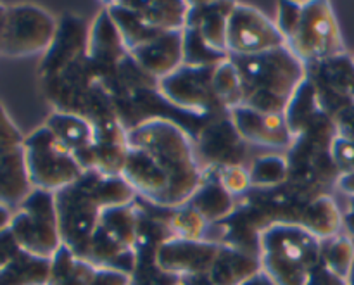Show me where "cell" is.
Returning a JSON list of instances; mask_svg holds the SVG:
<instances>
[{
    "label": "cell",
    "mask_w": 354,
    "mask_h": 285,
    "mask_svg": "<svg viewBox=\"0 0 354 285\" xmlns=\"http://www.w3.org/2000/svg\"><path fill=\"white\" fill-rule=\"evenodd\" d=\"M124 182L162 208L183 206L204 180L190 135L171 118L151 116L128 130Z\"/></svg>",
    "instance_id": "obj_1"
},
{
    "label": "cell",
    "mask_w": 354,
    "mask_h": 285,
    "mask_svg": "<svg viewBox=\"0 0 354 285\" xmlns=\"http://www.w3.org/2000/svg\"><path fill=\"white\" fill-rule=\"evenodd\" d=\"M54 199L62 246L83 259L102 211L135 203L137 194L123 176L85 172L75 183L55 192Z\"/></svg>",
    "instance_id": "obj_2"
},
{
    "label": "cell",
    "mask_w": 354,
    "mask_h": 285,
    "mask_svg": "<svg viewBox=\"0 0 354 285\" xmlns=\"http://www.w3.org/2000/svg\"><path fill=\"white\" fill-rule=\"evenodd\" d=\"M242 80V106L265 114H286L289 100L308 78V68L289 47L256 55H230Z\"/></svg>",
    "instance_id": "obj_3"
},
{
    "label": "cell",
    "mask_w": 354,
    "mask_h": 285,
    "mask_svg": "<svg viewBox=\"0 0 354 285\" xmlns=\"http://www.w3.org/2000/svg\"><path fill=\"white\" fill-rule=\"evenodd\" d=\"M259 261L277 285H306L322 265V241L297 223H273L259 234Z\"/></svg>",
    "instance_id": "obj_4"
},
{
    "label": "cell",
    "mask_w": 354,
    "mask_h": 285,
    "mask_svg": "<svg viewBox=\"0 0 354 285\" xmlns=\"http://www.w3.org/2000/svg\"><path fill=\"white\" fill-rule=\"evenodd\" d=\"M9 228L24 252L41 259L54 258L62 248L54 194L31 190L14 210Z\"/></svg>",
    "instance_id": "obj_5"
},
{
    "label": "cell",
    "mask_w": 354,
    "mask_h": 285,
    "mask_svg": "<svg viewBox=\"0 0 354 285\" xmlns=\"http://www.w3.org/2000/svg\"><path fill=\"white\" fill-rule=\"evenodd\" d=\"M24 159L33 189L59 192L83 175L75 156L54 137L45 125L24 137Z\"/></svg>",
    "instance_id": "obj_6"
},
{
    "label": "cell",
    "mask_w": 354,
    "mask_h": 285,
    "mask_svg": "<svg viewBox=\"0 0 354 285\" xmlns=\"http://www.w3.org/2000/svg\"><path fill=\"white\" fill-rule=\"evenodd\" d=\"M59 19L38 6L0 3V55L30 57L47 52L57 31Z\"/></svg>",
    "instance_id": "obj_7"
},
{
    "label": "cell",
    "mask_w": 354,
    "mask_h": 285,
    "mask_svg": "<svg viewBox=\"0 0 354 285\" xmlns=\"http://www.w3.org/2000/svg\"><path fill=\"white\" fill-rule=\"evenodd\" d=\"M287 47L304 62L317 64L344 55V40L334 9L328 2H303L299 21Z\"/></svg>",
    "instance_id": "obj_8"
},
{
    "label": "cell",
    "mask_w": 354,
    "mask_h": 285,
    "mask_svg": "<svg viewBox=\"0 0 354 285\" xmlns=\"http://www.w3.org/2000/svg\"><path fill=\"white\" fill-rule=\"evenodd\" d=\"M214 68L216 66H207V68L182 66L173 75L159 80L158 93L162 100L175 106L176 109H182L197 118L216 116L218 113L228 114L211 86Z\"/></svg>",
    "instance_id": "obj_9"
},
{
    "label": "cell",
    "mask_w": 354,
    "mask_h": 285,
    "mask_svg": "<svg viewBox=\"0 0 354 285\" xmlns=\"http://www.w3.org/2000/svg\"><path fill=\"white\" fill-rule=\"evenodd\" d=\"M286 45L275 21L256 7L235 3L228 17V54L256 55Z\"/></svg>",
    "instance_id": "obj_10"
},
{
    "label": "cell",
    "mask_w": 354,
    "mask_h": 285,
    "mask_svg": "<svg viewBox=\"0 0 354 285\" xmlns=\"http://www.w3.org/2000/svg\"><path fill=\"white\" fill-rule=\"evenodd\" d=\"M308 78L317 90L318 102L325 114L334 120L354 106V62L348 55L306 64Z\"/></svg>",
    "instance_id": "obj_11"
},
{
    "label": "cell",
    "mask_w": 354,
    "mask_h": 285,
    "mask_svg": "<svg viewBox=\"0 0 354 285\" xmlns=\"http://www.w3.org/2000/svg\"><path fill=\"white\" fill-rule=\"evenodd\" d=\"M128 55L130 52L124 47L116 24L111 19L106 7H102L90 26L88 57L93 75L104 92H107V89L118 78L121 64L127 61Z\"/></svg>",
    "instance_id": "obj_12"
},
{
    "label": "cell",
    "mask_w": 354,
    "mask_h": 285,
    "mask_svg": "<svg viewBox=\"0 0 354 285\" xmlns=\"http://www.w3.org/2000/svg\"><path fill=\"white\" fill-rule=\"evenodd\" d=\"M88 35L90 30L83 17L73 12L62 14L54 40L38 64V82L54 78L69 64L88 54Z\"/></svg>",
    "instance_id": "obj_13"
},
{
    "label": "cell",
    "mask_w": 354,
    "mask_h": 285,
    "mask_svg": "<svg viewBox=\"0 0 354 285\" xmlns=\"http://www.w3.org/2000/svg\"><path fill=\"white\" fill-rule=\"evenodd\" d=\"M220 246L209 241H180L169 239L156 252V266L166 275L185 277L207 275Z\"/></svg>",
    "instance_id": "obj_14"
},
{
    "label": "cell",
    "mask_w": 354,
    "mask_h": 285,
    "mask_svg": "<svg viewBox=\"0 0 354 285\" xmlns=\"http://www.w3.org/2000/svg\"><path fill=\"white\" fill-rule=\"evenodd\" d=\"M235 130L249 144L263 147L290 149L294 137L283 114H265L248 106H239L228 111Z\"/></svg>",
    "instance_id": "obj_15"
},
{
    "label": "cell",
    "mask_w": 354,
    "mask_h": 285,
    "mask_svg": "<svg viewBox=\"0 0 354 285\" xmlns=\"http://www.w3.org/2000/svg\"><path fill=\"white\" fill-rule=\"evenodd\" d=\"M245 144L248 142L239 135L230 116L227 114L221 120L211 121L209 125L201 128L196 144L197 158H203L209 165V168L223 165H242Z\"/></svg>",
    "instance_id": "obj_16"
},
{
    "label": "cell",
    "mask_w": 354,
    "mask_h": 285,
    "mask_svg": "<svg viewBox=\"0 0 354 285\" xmlns=\"http://www.w3.org/2000/svg\"><path fill=\"white\" fill-rule=\"evenodd\" d=\"M93 172L121 176L128 158V128L120 118L93 125Z\"/></svg>",
    "instance_id": "obj_17"
},
{
    "label": "cell",
    "mask_w": 354,
    "mask_h": 285,
    "mask_svg": "<svg viewBox=\"0 0 354 285\" xmlns=\"http://www.w3.org/2000/svg\"><path fill=\"white\" fill-rule=\"evenodd\" d=\"M130 55L149 76L159 82L183 66V30L159 35L149 44L130 50Z\"/></svg>",
    "instance_id": "obj_18"
},
{
    "label": "cell",
    "mask_w": 354,
    "mask_h": 285,
    "mask_svg": "<svg viewBox=\"0 0 354 285\" xmlns=\"http://www.w3.org/2000/svg\"><path fill=\"white\" fill-rule=\"evenodd\" d=\"M44 125L75 156L83 172H93V125L90 121L76 114L52 111Z\"/></svg>",
    "instance_id": "obj_19"
},
{
    "label": "cell",
    "mask_w": 354,
    "mask_h": 285,
    "mask_svg": "<svg viewBox=\"0 0 354 285\" xmlns=\"http://www.w3.org/2000/svg\"><path fill=\"white\" fill-rule=\"evenodd\" d=\"M235 2H197L190 3L187 26L196 28L201 40L216 54H228V17Z\"/></svg>",
    "instance_id": "obj_20"
},
{
    "label": "cell",
    "mask_w": 354,
    "mask_h": 285,
    "mask_svg": "<svg viewBox=\"0 0 354 285\" xmlns=\"http://www.w3.org/2000/svg\"><path fill=\"white\" fill-rule=\"evenodd\" d=\"M23 144H0V204L10 210H17L33 190Z\"/></svg>",
    "instance_id": "obj_21"
},
{
    "label": "cell",
    "mask_w": 354,
    "mask_h": 285,
    "mask_svg": "<svg viewBox=\"0 0 354 285\" xmlns=\"http://www.w3.org/2000/svg\"><path fill=\"white\" fill-rule=\"evenodd\" d=\"M124 2L149 28L159 33L185 30L190 2L183 0H124Z\"/></svg>",
    "instance_id": "obj_22"
},
{
    "label": "cell",
    "mask_w": 354,
    "mask_h": 285,
    "mask_svg": "<svg viewBox=\"0 0 354 285\" xmlns=\"http://www.w3.org/2000/svg\"><path fill=\"white\" fill-rule=\"evenodd\" d=\"M258 272H261V261L258 256L228 246H220L207 279L211 285H242Z\"/></svg>",
    "instance_id": "obj_23"
},
{
    "label": "cell",
    "mask_w": 354,
    "mask_h": 285,
    "mask_svg": "<svg viewBox=\"0 0 354 285\" xmlns=\"http://www.w3.org/2000/svg\"><path fill=\"white\" fill-rule=\"evenodd\" d=\"M299 225L306 228L311 235H315L318 241H327V239L341 234L342 225H344V214L341 213L334 197L324 194V196L310 201L303 208Z\"/></svg>",
    "instance_id": "obj_24"
},
{
    "label": "cell",
    "mask_w": 354,
    "mask_h": 285,
    "mask_svg": "<svg viewBox=\"0 0 354 285\" xmlns=\"http://www.w3.org/2000/svg\"><path fill=\"white\" fill-rule=\"evenodd\" d=\"M187 204H190L209 225L227 220L235 211L234 196L227 192L209 172L207 175L204 173L203 185L197 189V192Z\"/></svg>",
    "instance_id": "obj_25"
},
{
    "label": "cell",
    "mask_w": 354,
    "mask_h": 285,
    "mask_svg": "<svg viewBox=\"0 0 354 285\" xmlns=\"http://www.w3.org/2000/svg\"><path fill=\"white\" fill-rule=\"evenodd\" d=\"M99 228H102L123 248L135 249L138 241V228H140V211L135 203L107 208L102 211Z\"/></svg>",
    "instance_id": "obj_26"
},
{
    "label": "cell",
    "mask_w": 354,
    "mask_h": 285,
    "mask_svg": "<svg viewBox=\"0 0 354 285\" xmlns=\"http://www.w3.org/2000/svg\"><path fill=\"white\" fill-rule=\"evenodd\" d=\"M322 111L324 109L318 102L317 90H315L310 78H306L301 83L299 89L296 90L292 99L289 100V106H287L286 114H283L292 137H299Z\"/></svg>",
    "instance_id": "obj_27"
},
{
    "label": "cell",
    "mask_w": 354,
    "mask_h": 285,
    "mask_svg": "<svg viewBox=\"0 0 354 285\" xmlns=\"http://www.w3.org/2000/svg\"><path fill=\"white\" fill-rule=\"evenodd\" d=\"M95 268L62 246L50 261L47 285H92Z\"/></svg>",
    "instance_id": "obj_28"
},
{
    "label": "cell",
    "mask_w": 354,
    "mask_h": 285,
    "mask_svg": "<svg viewBox=\"0 0 354 285\" xmlns=\"http://www.w3.org/2000/svg\"><path fill=\"white\" fill-rule=\"evenodd\" d=\"M50 261L52 259L35 258L23 251L0 272V285H47Z\"/></svg>",
    "instance_id": "obj_29"
},
{
    "label": "cell",
    "mask_w": 354,
    "mask_h": 285,
    "mask_svg": "<svg viewBox=\"0 0 354 285\" xmlns=\"http://www.w3.org/2000/svg\"><path fill=\"white\" fill-rule=\"evenodd\" d=\"M211 86H213L214 95H216V99L220 100V104L227 113L234 107L242 106V100H244L242 80L241 75H239L237 66L234 64L230 57L214 68Z\"/></svg>",
    "instance_id": "obj_30"
},
{
    "label": "cell",
    "mask_w": 354,
    "mask_h": 285,
    "mask_svg": "<svg viewBox=\"0 0 354 285\" xmlns=\"http://www.w3.org/2000/svg\"><path fill=\"white\" fill-rule=\"evenodd\" d=\"M251 189L270 190L282 187L289 180V161L283 154L259 156L249 168Z\"/></svg>",
    "instance_id": "obj_31"
},
{
    "label": "cell",
    "mask_w": 354,
    "mask_h": 285,
    "mask_svg": "<svg viewBox=\"0 0 354 285\" xmlns=\"http://www.w3.org/2000/svg\"><path fill=\"white\" fill-rule=\"evenodd\" d=\"M322 265L335 277L348 282L354 265L353 239L349 235L339 234L327 241H322Z\"/></svg>",
    "instance_id": "obj_32"
},
{
    "label": "cell",
    "mask_w": 354,
    "mask_h": 285,
    "mask_svg": "<svg viewBox=\"0 0 354 285\" xmlns=\"http://www.w3.org/2000/svg\"><path fill=\"white\" fill-rule=\"evenodd\" d=\"M169 230H171L173 239L180 241H206L207 223L190 204L176 208L171 217L168 218Z\"/></svg>",
    "instance_id": "obj_33"
},
{
    "label": "cell",
    "mask_w": 354,
    "mask_h": 285,
    "mask_svg": "<svg viewBox=\"0 0 354 285\" xmlns=\"http://www.w3.org/2000/svg\"><path fill=\"white\" fill-rule=\"evenodd\" d=\"M230 55L216 54L204 45L196 28L185 26L183 30V66L192 68H207V66H218L220 62L227 61Z\"/></svg>",
    "instance_id": "obj_34"
},
{
    "label": "cell",
    "mask_w": 354,
    "mask_h": 285,
    "mask_svg": "<svg viewBox=\"0 0 354 285\" xmlns=\"http://www.w3.org/2000/svg\"><path fill=\"white\" fill-rule=\"evenodd\" d=\"M209 173L221 183L232 196H242L251 189V176L249 169L242 165H223L209 168Z\"/></svg>",
    "instance_id": "obj_35"
},
{
    "label": "cell",
    "mask_w": 354,
    "mask_h": 285,
    "mask_svg": "<svg viewBox=\"0 0 354 285\" xmlns=\"http://www.w3.org/2000/svg\"><path fill=\"white\" fill-rule=\"evenodd\" d=\"M330 156L335 168H337L339 175L344 176L354 172V142L353 140L337 135V137L334 138V142H332Z\"/></svg>",
    "instance_id": "obj_36"
},
{
    "label": "cell",
    "mask_w": 354,
    "mask_h": 285,
    "mask_svg": "<svg viewBox=\"0 0 354 285\" xmlns=\"http://www.w3.org/2000/svg\"><path fill=\"white\" fill-rule=\"evenodd\" d=\"M301 10H303V2H279V14H277L275 23L279 30L282 31L286 42L296 30Z\"/></svg>",
    "instance_id": "obj_37"
},
{
    "label": "cell",
    "mask_w": 354,
    "mask_h": 285,
    "mask_svg": "<svg viewBox=\"0 0 354 285\" xmlns=\"http://www.w3.org/2000/svg\"><path fill=\"white\" fill-rule=\"evenodd\" d=\"M21 252H23V249L19 248L17 241L14 239L10 228L0 232V272L7 268Z\"/></svg>",
    "instance_id": "obj_38"
},
{
    "label": "cell",
    "mask_w": 354,
    "mask_h": 285,
    "mask_svg": "<svg viewBox=\"0 0 354 285\" xmlns=\"http://www.w3.org/2000/svg\"><path fill=\"white\" fill-rule=\"evenodd\" d=\"M24 135L14 125L7 111L0 104V144H23Z\"/></svg>",
    "instance_id": "obj_39"
},
{
    "label": "cell",
    "mask_w": 354,
    "mask_h": 285,
    "mask_svg": "<svg viewBox=\"0 0 354 285\" xmlns=\"http://www.w3.org/2000/svg\"><path fill=\"white\" fill-rule=\"evenodd\" d=\"M92 285H131V277L123 272H116V270L95 268Z\"/></svg>",
    "instance_id": "obj_40"
},
{
    "label": "cell",
    "mask_w": 354,
    "mask_h": 285,
    "mask_svg": "<svg viewBox=\"0 0 354 285\" xmlns=\"http://www.w3.org/2000/svg\"><path fill=\"white\" fill-rule=\"evenodd\" d=\"M334 123L335 128H337V135L354 142V106L348 107L341 114H337L334 118Z\"/></svg>",
    "instance_id": "obj_41"
},
{
    "label": "cell",
    "mask_w": 354,
    "mask_h": 285,
    "mask_svg": "<svg viewBox=\"0 0 354 285\" xmlns=\"http://www.w3.org/2000/svg\"><path fill=\"white\" fill-rule=\"evenodd\" d=\"M306 285H348V282L339 277H335L334 273L328 272L324 265H320L318 268L313 270L310 280Z\"/></svg>",
    "instance_id": "obj_42"
},
{
    "label": "cell",
    "mask_w": 354,
    "mask_h": 285,
    "mask_svg": "<svg viewBox=\"0 0 354 285\" xmlns=\"http://www.w3.org/2000/svg\"><path fill=\"white\" fill-rule=\"evenodd\" d=\"M12 214H14V210H10V208L2 206V204H0V232L7 230V228L10 227Z\"/></svg>",
    "instance_id": "obj_43"
},
{
    "label": "cell",
    "mask_w": 354,
    "mask_h": 285,
    "mask_svg": "<svg viewBox=\"0 0 354 285\" xmlns=\"http://www.w3.org/2000/svg\"><path fill=\"white\" fill-rule=\"evenodd\" d=\"M242 285H277V284L273 282V280L270 279V277L261 270V272H258L256 275H252L248 282H244Z\"/></svg>",
    "instance_id": "obj_44"
},
{
    "label": "cell",
    "mask_w": 354,
    "mask_h": 285,
    "mask_svg": "<svg viewBox=\"0 0 354 285\" xmlns=\"http://www.w3.org/2000/svg\"><path fill=\"white\" fill-rule=\"evenodd\" d=\"M348 285H354V265L351 273H349V279H348Z\"/></svg>",
    "instance_id": "obj_45"
},
{
    "label": "cell",
    "mask_w": 354,
    "mask_h": 285,
    "mask_svg": "<svg viewBox=\"0 0 354 285\" xmlns=\"http://www.w3.org/2000/svg\"><path fill=\"white\" fill-rule=\"evenodd\" d=\"M175 285H185V284H183V282H182V280H180V282H178V284H175Z\"/></svg>",
    "instance_id": "obj_46"
},
{
    "label": "cell",
    "mask_w": 354,
    "mask_h": 285,
    "mask_svg": "<svg viewBox=\"0 0 354 285\" xmlns=\"http://www.w3.org/2000/svg\"><path fill=\"white\" fill-rule=\"evenodd\" d=\"M351 59H353V62H354V57H351Z\"/></svg>",
    "instance_id": "obj_47"
}]
</instances>
